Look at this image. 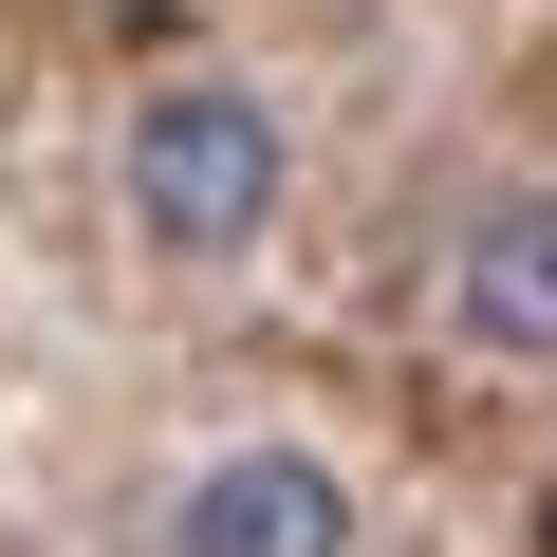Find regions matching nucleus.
I'll use <instances>...</instances> for the list:
<instances>
[{"label":"nucleus","instance_id":"2","mask_svg":"<svg viewBox=\"0 0 557 557\" xmlns=\"http://www.w3.org/2000/svg\"><path fill=\"white\" fill-rule=\"evenodd\" d=\"M446 335L502 372H557V186H465L446 205Z\"/></svg>","mask_w":557,"mask_h":557},{"label":"nucleus","instance_id":"1","mask_svg":"<svg viewBox=\"0 0 557 557\" xmlns=\"http://www.w3.org/2000/svg\"><path fill=\"white\" fill-rule=\"evenodd\" d=\"M278 186H298V149H278V112L242 75H149L131 131H112V205L149 260H260Z\"/></svg>","mask_w":557,"mask_h":557},{"label":"nucleus","instance_id":"3","mask_svg":"<svg viewBox=\"0 0 557 557\" xmlns=\"http://www.w3.org/2000/svg\"><path fill=\"white\" fill-rule=\"evenodd\" d=\"M168 557H354V483L317 446H205L168 483Z\"/></svg>","mask_w":557,"mask_h":557}]
</instances>
